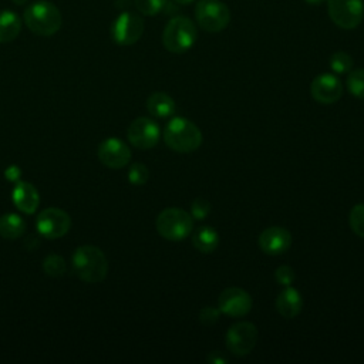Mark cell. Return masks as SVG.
I'll return each mask as SVG.
<instances>
[{"instance_id": "6da1fadb", "label": "cell", "mask_w": 364, "mask_h": 364, "mask_svg": "<svg viewBox=\"0 0 364 364\" xmlns=\"http://www.w3.org/2000/svg\"><path fill=\"white\" fill-rule=\"evenodd\" d=\"M23 21L31 33L48 37L60 30L63 18L55 4L46 0H38L24 9Z\"/></svg>"}, {"instance_id": "7a4b0ae2", "label": "cell", "mask_w": 364, "mask_h": 364, "mask_svg": "<svg viewBox=\"0 0 364 364\" xmlns=\"http://www.w3.org/2000/svg\"><path fill=\"white\" fill-rule=\"evenodd\" d=\"M73 270L87 283H100L108 273V260L97 246H80L73 255Z\"/></svg>"}, {"instance_id": "3957f363", "label": "cell", "mask_w": 364, "mask_h": 364, "mask_svg": "<svg viewBox=\"0 0 364 364\" xmlns=\"http://www.w3.org/2000/svg\"><path fill=\"white\" fill-rule=\"evenodd\" d=\"M164 141L175 152L188 154L196 151L202 144L200 129L189 119L172 118L164 131Z\"/></svg>"}, {"instance_id": "277c9868", "label": "cell", "mask_w": 364, "mask_h": 364, "mask_svg": "<svg viewBox=\"0 0 364 364\" xmlns=\"http://www.w3.org/2000/svg\"><path fill=\"white\" fill-rule=\"evenodd\" d=\"M198 38V28L196 24L185 17V16H175L172 17L164 31H162V44L169 53L182 54L186 53L193 47Z\"/></svg>"}, {"instance_id": "5b68a950", "label": "cell", "mask_w": 364, "mask_h": 364, "mask_svg": "<svg viewBox=\"0 0 364 364\" xmlns=\"http://www.w3.org/2000/svg\"><path fill=\"white\" fill-rule=\"evenodd\" d=\"M155 226L164 239L181 242L191 235L193 229V218L181 208H166L158 215Z\"/></svg>"}, {"instance_id": "8992f818", "label": "cell", "mask_w": 364, "mask_h": 364, "mask_svg": "<svg viewBox=\"0 0 364 364\" xmlns=\"http://www.w3.org/2000/svg\"><path fill=\"white\" fill-rule=\"evenodd\" d=\"M195 20L208 33H219L230 23V10L220 0H199L195 6Z\"/></svg>"}, {"instance_id": "52a82bcc", "label": "cell", "mask_w": 364, "mask_h": 364, "mask_svg": "<svg viewBox=\"0 0 364 364\" xmlns=\"http://www.w3.org/2000/svg\"><path fill=\"white\" fill-rule=\"evenodd\" d=\"M327 11L331 21L344 30H353L363 21V0H327Z\"/></svg>"}, {"instance_id": "ba28073f", "label": "cell", "mask_w": 364, "mask_h": 364, "mask_svg": "<svg viewBox=\"0 0 364 364\" xmlns=\"http://www.w3.org/2000/svg\"><path fill=\"white\" fill-rule=\"evenodd\" d=\"M257 328L249 321H239L226 333V347L236 357L247 355L256 346Z\"/></svg>"}, {"instance_id": "9c48e42d", "label": "cell", "mask_w": 364, "mask_h": 364, "mask_svg": "<svg viewBox=\"0 0 364 364\" xmlns=\"http://www.w3.org/2000/svg\"><path fill=\"white\" fill-rule=\"evenodd\" d=\"M144 33V20L132 11L121 13L111 26V37L119 46L135 44Z\"/></svg>"}, {"instance_id": "30bf717a", "label": "cell", "mask_w": 364, "mask_h": 364, "mask_svg": "<svg viewBox=\"0 0 364 364\" xmlns=\"http://www.w3.org/2000/svg\"><path fill=\"white\" fill-rule=\"evenodd\" d=\"M36 226L41 236L47 239H58L70 230L71 219L63 209L47 208L37 216Z\"/></svg>"}, {"instance_id": "8fae6325", "label": "cell", "mask_w": 364, "mask_h": 364, "mask_svg": "<svg viewBox=\"0 0 364 364\" xmlns=\"http://www.w3.org/2000/svg\"><path fill=\"white\" fill-rule=\"evenodd\" d=\"M158 124L146 117H139L131 122L127 131L128 141L138 149H151L159 141Z\"/></svg>"}, {"instance_id": "7c38bea8", "label": "cell", "mask_w": 364, "mask_h": 364, "mask_svg": "<svg viewBox=\"0 0 364 364\" xmlns=\"http://www.w3.org/2000/svg\"><path fill=\"white\" fill-rule=\"evenodd\" d=\"M250 294L240 287H228L225 289L218 299V309L220 313L230 317H243L252 309Z\"/></svg>"}, {"instance_id": "4fadbf2b", "label": "cell", "mask_w": 364, "mask_h": 364, "mask_svg": "<svg viewBox=\"0 0 364 364\" xmlns=\"http://www.w3.org/2000/svg\"><path fill=\"white\" fill-rule=\"evenodd\" d=\"M310 92L318 104H334L343 95V84L334 74H320L311 81Z\"/></svg>"}, {"instance_id": "5bb4252c", "label": "cell", "mask_w": 364, "mask_h": 364, "mask_svg": "<svg viewBox=\"0 0 364 364\" xmlns=\"http://www.w3.org/2000/svg\"><path fill=\"white\" fill-rule=\"evenodd\" d=\"M98 159L111 169H119L129 162L131 151L124 141L111 136L100 144Z\"/></svg>"}, {"instance_id": "9a60e30c", "label": "cell", "mask_w": 364, "mask_h": 364, "mask_svg": "<svg viewBox=\"0 0 364 364\" xmlns=\"http://www.w3.org/2000/svg\"><path fill=\"white\" fill-rule=\"evenodd\" d=\"M257 242L263 253L270 256H277L284 253L290 247L291 235L286 228L270 226L260 233Z\"/></svg>"}, {"instance_id": "2e32d148", "label": "cell", "mask_w": 364, "mask_h": 364, "mask_svg": "<svg viewBox=\"0 0 364 364\" xmlns=\"http://www.w3.org/2000/svg\"><path fill=\"white\" fill-rule=\"evenodd\" d=\"M11 199H13L16 208L27 215L34 213L40 203V196H38L37 189L31 183L24 182V181H18L14 185Z\"/></svg>"}, {"instance_id": "e0dca14e", "label": "cell", "mask_w": 364, "mask_h": 364, "mask_svg": "<svg viewBox=\"0 0 364 364\" xmlns=\"http://www.w3.org/2000/svg\"><path fill=\"white\" fill-rule=\"evenodd\" d=\"M303 309L301 294L291 286H284V289L276 297V310L284 318L296 317Z\"/></svg>"}, {"instance_id": "ac0fdd59", "label": "cell", "mask_w": 364, "mask_h": 364, "mask_svg": "<svg viewBox=\"0 0 364 364\" xmlns=\"http://www.w3.org/2000/svg\"><path fill=\"white\" fill-rule=\"evenodd\" d=\"M146 108L151 115L156 118H166L175 112L176 105L172 97H169L162 91H156L148 97Z\"/></svg>"}, {"instance_id": "d6986e66", "label": "cell", "mask_w": 364, "mask_h": 364, "mask_svg": "<svg viewBox=\"0 0 364 364\" xmlns=\"http://www.w3.org/2000/svg\"><path fill=\"white\" fill-rule=\"evenodd\" d=\"M21 30V18L11 10L0 11V43H10L16 40Z\"/></svg>"}, {"instance_id": "ffe728a7", "label": "cell", "mask_w": 364, "mask_h": 364, "mask_svg": "<svg viewBox=\"0 0 364 364\" xmlns=\"http://www.w3.org/2000/svg\"><path fill=\"white\" fill-rule=\"evenodd\" d=\"M192 243L200 253H212L219 245V233L210 226H200L193 233Z\"/></svg>"}, {"instance_id": "44dd1931", "label": "cell", "mask_w": 364, "mask_h": 364, "mask_svg": "<svg viewBox=\"0 0 364 364\" xmlns=\"http://www.w3.org/2000/svg\"><path fill=\"white\" fill-rule=\"evenodd\" d=\"M26 230V222L17 213H6L0 216V236L9 240L18 239Z\"/></svg>"}, {"instance_id": "7402d4cb", "label": "cell", "mask_w": 364, "mask_h": 364, "mask_svg": "<svg viewBox=\"0 0 364 364\" xmlns=\"http://www.w3.org/2000/svg\"><path fill=\"white\" fill-rule=\"evenodd\" d=\"M330 68L336 74H348L353 68V58L346 51H336L330 57Z\"/></svg>"}, {"instance_id": "603a6c76", "label": "cell", "mask_w": 364, "mask_h": 364, "mask_svg": "<svg viewBox=\"0 0 364 364\" xmlns=\"http://www.w3.org/2000/svg\"><path fill=\"white\" fill-rule=\"evenodd\" d=\"M347 88L354 97L364 100V68L351 70L348 73Z\"/></svg>"}, {"instance_id": "cb8c5ba5", "label": "cell", "mask_w": 364, "mask_h": 364, "mask_svg": "<svg viewBox=\"0 0 364 364\" xmlns=\"http://www.w3.org/2000/svg\"><path fill=\"white\" fill-rule=\"evenodd\" d=\"M65 260L60 255H50L43 262V269L46 274L51 277H60L65 273Z\"/></svg>"}, {"instance_id": "d4e9b609", "label": "cell", "mask_w": 364, "mask_h": 364, "mask_svg": "<svg viewBox=\"0 0 364 364\" xmlns=\"http://www.w3.org/2000/svg\"><path fill=\"white\" fill-rule=\"evenodd\" d=\"M135 7L144 16H156L168 6V0H134Z\"/></svg>"}, {"instance_id": "484cf974", "label": "cell", "mask_w": 364, "mask_h": 364, "mask_svg": "<svg viewBox=\"0 0 364 364\" xmlns=\"http://www.w3.org/2000/svg\"><path fill=\"white\" fill-rule=\"evenodd\" d=\"M348 222L353 232L364 239V203H358L351 209Z\"/></svg>"}, {"instance_id": "4316f807", "label": "cell", "mask_w": 364, "mask_h": 364, "mask_svg": "<svg viewBox=\"0 0 364 364\" xmlns=\"http://www.w3.org/2000/svg\"><path fill=\"white\" fill-rule=\"evenodd\" d=\"M148 178H149V171L144 164L135 162L131 165L128 171V181L132 185H138V186L145 185L148 182Z\"/></svg>"}, {"instance_id": "83f0119b", "label": "cell", "mask_w": 364, "mask_h": 364, "mask_svg": "<svg viewBox=\"0 0 364 364\" xmlns=\"http://www.w3.org/2000/svg\"><path fill=\"white\" fill-rule=\"evenodd\" d=\"M210 212V202L205 198H196L191 205V216L193 219L202 220L205 219Z\"/></svg>"}, {"instance_id": "f1b7e54d", "label": "cell", "mask_w": 364, "mask_h": 364, "mask_svg": "<svg viewBox=\"0 0 364 364\" xmlns=\"http://www.w3.org/2000/svg\"><path fill=\"white\" fill-rule=\"evenodd\" d=\"M294 270L290 266H280L274 272V279L282 286H290L294 282Z\"/></svg>"}, {"instance_id": "f546056e", "label": "cell", "mask_w": 364, "mask_h": 364, "mask_svg": "<svg viewBox=\"0 0 364 364\" xmlns=\"http://www.w3.org/2000/svg\"><path fill=\"white\" fill-rule=\"evenodd\" d=\"M219 316H220V310L216 309V307H209V306H206V307H203V309L199 311V320H200V323L205 324V326H212V324H215V323L218 321Z\"/></svg>"}, {"instance_id": "4dcf8cb0", "label": "cell", "mask_w": 364, "mask_h": 364, "mask_svg": "<svg viewBox=\"0 0 364 364\" xmlns=\"http://www.w3.org/2000/svg\"><path fill=\"white\" fill-rule=\"evenodd\" d=\"M208 363H212V364H225L228 363V358L220 353V351H210L206 357Z\"/></svg>"}, {"instance_id": "1f68e13d", "label": "cell", "mask_w": 364, "mask_h": 364, "mask_svg": "<svg viewBox=\"0 0 364 364\" xmlns=\"http://www.w3.org/2000/svg\"><path fill=\"white\" fill-rule=\"evenodd\" d=\"M6 176H7L9 179H11V181H16V179H18V176H20V171H18L16 166H10V168L6 171Z\"/></svg>"}, {"instance_id": "d6a6232c", "label": "cell", "mask_w": 364, "mask_h": 364, "mask_svg": "<svg viewBox=\"0 0 364 364\" xmlns=\"http://www.w3.org/2000/svg\"><path fill=\"white\" fill-rule=\"evenodd\" d=\"M114 4L117 6V7H127L128 4H129V0H114Z\"/></svg>"}, {"instance_id": "836d02e7", "label": "cell", "mask_w": 364, "mask_h": 364, "mask_svg": "<svg viewBox=\"0 0 364 364\" xmlns=\"http://www.w3.org/2000/svg\"><path fill=\"white\" fill-rule=\"evenodd\" d=\"M307 4H310V6H320L321 3H324L326 0H304Z\"/></svg>"}, {"instance_id": "e575fe53", "label": "cell", "mask_w": 364, "mask_h": 364, "mask_svg": "<svg viewBox=\"0 0 364 364\" xmlns=\"http://www.w3.org/2000/svg\"><path fill=\"white\" fill-rule=\"evenodd\" d=\"M176 4H181V6H185V4H191L193 3L195 0H173Z\"/></svg>"}, {"instance_id": "d590c367", "label": "cell", "mask_w": 364, "mask_h": 364, "mask_svg": "<svg viewBox=\"0 0 364 364\" xmlns=\"http://www.w3.org/2000/svg\"><path fill=\"white\" fill-rule=\"evenodd\" d=\"M14 4H17V6H24V4H27L30 0H11Z\"/></svg>"}]
</instances>
